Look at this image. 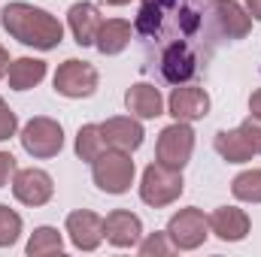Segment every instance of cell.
I'll return each mask as SVG.
<instances>
[{
  "label": "cell",
  "instance_id": "15",
  "mask_svg": "<svg viewBox=\"0 0 261 257\" xmlns=\"http://www.w3.org/2000/svg\"><path fill=\"white\" fill-rule=\"evenodd\" d=\"M206 221H210V230L222 242H240L249 233V215L237 206H219Z\"/></svg>",
  "mask_w": 261,
  "mask_h": 257
},
{
  "label": "cell",
  "instance_id": "25",
  "mask_svg": "<svg viewBox=\"0 0 261 257\" xmlns=\"http://www.w3.org/2000/svg\"><path fill=\"white\" fill-rule=\"evenodd\" d=\"M18 233H21V218L9 206H0V248L15 245Z\"/></svg>",
  "mask_w": 261,
  "mask_h": 257
},
{
  "label": "cell",
  "instance_id": "8",
  "mask_svg": "<svg viewBox=\"0 0 261 257\" xmlns=\"http://www.w3.org/2000/svg\"><path fill=\"white\" fill-rule=\"evenodd\" d=\"M161 76L170 85H182L197 73V55L186 40H170L167 49L161 52Z\"/></svg>",
  "mask_w": 261,
  "mask_h": 257
},
{
  "label": "cell",
  "instance_id": "9",
  "mask_svg": "<svg viewBox=\"0 0 261 257\" xmlns=\"http://www.w3.org/2000/svg\"><path fill=\"white\" fill-rule=\"evenodd\" d=\"M12 194H15V200L24 203V206H43V203L52 200L55 185H52V176H49L46 170L28 167V170H15Z\"/></svg>",
  "mask_w": 261,
  "mask_h": 257
},
{
  "label": "cell",
  "instance_id": "28",
  "mask_svg": "<svg viewBox=\"0 0 261 257\" xmlns=\"http://www.w3.org/2000/svg\"><path fill=\"white\" fill-rule=\"evenodd\" d=\"M15 127H18V118H15V112L6 106V100L0 97V142L9 139V136L15 133Z\"/></svg>",
  "mask_w": 261,
  "mask_h": 257
},
{
  "label": "cell",
  "instance_id": "17",
  "mask_svg": "<svg viewBox=\"0 0 261 257\" xmlns=\"http://www.w3.org/2000/svg\"><path fill=\"white\" fill-rule=\"evenodd\" d=\"M176 3H179V0H146V3H143V9L137 12L134 30H137L140 37H146V40L158 37V34H161V27L167 24V18L173 15Z\"/></svg>",
  "mask_w": 261,
  "mask_h": 257
},
{
  "label": "cell",
  "instance_id": "12",
  "mask_svg": "<svg viewBox=\"0 0 261 257\" xmlns=\"http://www.w3.org/2000/svg\"><path fill=\"white\" fill-rule=\"evenodd\" d=\"M213 21H216V30L228 40H243L252 30V18L246 15V9L237 0H216L213 3Z\"/></svg>",
  "mask_w": 261,
  "mask_h": 257
},
{
  "label": "cell",
  "instance_id": "4",
  "mask_svg": "<svg viewBox=\"0 0 261 257\" xmlns=\"http://www.w3.org/2000/svg\"><path fill=\"white\" fill-rule=\"evenodd\" d=\"M18 139H21V148L31 157H55L64 148V130H61V124L55 118H46V115L31 118Z\"/></svg>",
  "mask_w": 261,
  "mask_h": 257
},
{
  "label": "cell",
  "instance_id": "14",
  "mask_svg": "<svg viewBox=\"0 0 261 257\" xmlns=\"http://www.w3.org/2000/svg\"><path fill=\"white\" fill-rule=\"evenodd\" d=\"M103 236H107V242L116 245V248H130V245L140 242L143 224H140V218H137L134 212L116 209V212H110L107 221H103Z\"/></svg>",
  "mask_w": 261,
  "mask_h": 257
},
{
  "label": "cell",
  "instance_id": "22",
  "mask_svg": "<svg viewBox=\"0 0 261 257\" xmlns=\"http://www.w3.org/2000/svg\"><path fill=\"white\" fill-rule=\"evenodd\" d=\"M107 151V142H103V133H100V124H85V127H79L76 133V154H79V160H94L97 154H103Z\"/></svg>",
  "mask_w": 261,
  "mask_h": 257
},
{
  "label": "cell",
  "instance_id": "3",
  "mask_svg": "<svg viewBox=\"0 0 261 257\" xmlns=\"http://www.w3.org/2000/svg\"><path fill=\"white\" fill-rule=\"evenodd\" d=\"M182 188H186L182 170H173L164 164H149L143 173V182H140V197L146 206L161 209V206H170L173 200H179Z\"/></svg>",
  "mask_w": 261,
  "mask_h": 257
},
{
  "label": "cell",
  "instance_id": "29",
  "mask_svg": "<svg viewBox=\"0 0 261 257\" xmlns=\"http://www.w3.org/2000/svg\"><path fill=\"white\" fill-rule=\"evenodd\" d=\"M9 176H15V157L9 151H0V188L9 182Z\"/></svg>",
  "mask_w": 261,
  "mask_h": 257
},
{
  "label": "cell",
  "instance_id": "6",
  "mask_svg": "<svg viewBox=\"0 0 261 257\" xmlns=\"http://www.w3.org/2000/svg\"><path fill=\"white\" fill-rule=\"evenodd\" d=\"M206 233H210V221L195 206L179 209L167 224V239L173 242V248H182V251H192L197 245H203Z\"/></svg>",
  "mask_w": 261,
  "mask_h": 257
},
{
  "label": "cell",
  "instance_id": "11",
  "mask_svg": "<svg viewBox=\"0 0 261 257\" xmlns=\"http://www.w3.org/2000/svg\"><path fill=\"white\" fill-rule=\"evenodd\" d=\"M167 106L176 121H197V118H206V112H210V94L195 85H182V88L176 85Z\"/></svg>",
  "mask_w": 261,
  "mask_h": 257
},
{
  "label": "cell",
  "instance_id": "26",
  "mask_svg": "<svg viewBox=\"0 0 261 257\" xmlns=\"http://www.w3.org/2000/svg\"><path fill=\"white\" fill-rule=\"evenodd\" d=\"M173 242H167V233H152L140 242V254L143 257H155V254H170Z\"/></svg>",
  "mask_w": 261,
  "mask_h": 257
},
{
  "label": "cell",
  "instance_id": "32",
  "mask_svg": "<svg viewBox=\"0 0 261 257\" xmlns=\"http://www.w3.org/2000/svg\"><path fill=\"white\" fill-rule=\"evenodd\" d=\"M246 9H249L252 18H258L261 21V0H246Z\"/></svg>",
  "mask_w": 261,
  "mask_h": 257
},
{
  "label": "cell",
  "instance_id": "10",
  "mask_svg": "<svg viewBox=\"0 0 261 257\" xmlns=\"http://www.w3.org/2000/svg\"><path fill=\"white\" fill-rule=\"evenodd\" d=\"M67 233H70V242L82 251H94L103 239V218L88 212V209H76L67 215Z\"/></svg>",
  "mask_w": 261,
  "mask_h": 257
},
{
  "label": "cell",
  "instance_id": "31",
  "mask_svg": "<svg viewBox=\"0 0 261 257\" xmlns=\"http://www.w3.org/2000/svg\"><path fill=\"white\" fill-rule=\"evenodd\" d=\"M9 64H12V61H9V52H6V49L0 46V79L6 76V70H9Z\"/></svg>",
  "mask_w": 261,
  "mask_h": 257
},
{
  "label": "cell",
  "instance_id": "7",
  "mask_svg": "<svg viewBox=\"0 0 261 257\" xmlns=\"http://www.w3.org/2000/svg\"><path fill=\"white\" fill-rule=\"evenodd\" d=\"M55 91L61 97H91L97 91V70L88 64V61H76L70 58L58 67L55 73Z\"/></svg>",
  "mask_w": 261,
  "mask_h": 257
},
{
  "label": "cell",
  "instance_id": "16",
  "mask_svg": "<svg viewBox=\"0 0 261 257\" xmlns=\"http://www.w3.org/2000/svg\"><path fill=\"white\" fill-rule=\"evenodd\" d=\"M67 21H70L73 40H76L79 46H94L97 30H100V24H103L94 3H73L70 12H67Z\"/></svg>",
  "mask_w": 261,
  "mask_h": 257
},
{
  "label": "cell",
  "instance_id": "13",
  "mask_svg": "<svg viewBox=\"0 0 261 257\" xmlns=\"http://www.w3.org/2000/svg\"><path fill=\"white\" fill-rule=\"evenodd\" d=\"M100 133H103V142L107 148H119V151H137L143 145V127L137 118L130 115H119V118H107L100 124Z\"/></svg>",
  "mask_w": 261,
  "mask_h": 257
},
{
  "label": "cell",
  "instance_id": "20",
  "mask_svg": "<svg viewBox=\"0 0 261 257\" xmlns=\"http://www.w3.org/2000/svg\"><path fill=\"white\" fill-rule=\"evenodd\" d=\"M6 76H9V88H15V91H28V88H34V85L43 82V76H46V61H37V58H18V61L9 64Z\"/></svg>",
  "mask_w": 261,
  "mask_h": 257
},
{
  "label": "cell",
  "instance_id": "34",
  "mask_svg": "<svg viewBox=\"0 0 261 257\" xmlns=\"http://www.w3.org/2000/svg\"><path fill=\"white\" fill-rule=\"evenodd\" d=\"M143 3H146V0H143Z\"/></svg>",
  "mask_w": 261,
  "mask_h": 257
},
{
  "label": "cell",
  "instance_id": "1",
  "mask_svg": "<svg viewBox=\"0 0 261 257\" xmlns=\"http://www.w3.org/2000/svg\"><path fill=\"white\" fill-rule=\"evenodd\" d=\"M3 30L18 40L21 46H34L40 52H49V49H58L61 40H64V27L55 15H49L46 9L40 6H31V3H9L3 9Z\"/></svg>",
  "mask_w": 261,
  "mask_h": 257
},
{
  "label": "cell",
  "instance_id": "24",
  "mask_svg": "<svg viewBox=\"0 0 261 257\" xmlns=\"http://www.w3.org/2000/svg\"><path fill=\"white\" fill-rule=\"evenodd\" d=\"M231 194L243 203H261V170H246L231 182Z\"/></svg>",
  "mask_w": 261,
  "mask_h": 257
},
{
  "label": "cell",
  "instance_id": "27",
  "mask_svg": "<svg viewBox=\"0 0 261 257\" xmlns=\"http://www.w3.org/2000/svg\"><path fill=\"white\" fill-rule=\"evenodd\" d=\"M240 133H243V139L249 142V148L261 154V118H246L243 124H240Z\"/></svg>",
  "mask_w": 261,
  "mask_h": 257
},
{
  "label": "cell",
  "instance_id": "5",
  "mask_svg": "<svg viewBox=\"0 0 261 257\" xmlns=\"http://www.w3.org/2000/svg\"><path fill=\"white\" fill-rule=\"evenodd\" d=\"M192 151H195V130L189 127V121H173L170 127L161 130L158 148H155L158 164L173 167V170H182L192 160Z\"/></svg>",
  "mask_w": 261,
  "mask_h": 257
},
{
  "label": "cell",
  "instance_id": "18",
  "mask_svg": "<svg viewBox=\"0 0 261 257\" xmlns=\"http://www.w3.org/2000/svg\"><path fill=\"white\" fill-rule=\"evenodd\" d=\"M125 106H128L130 115L137 118H158L164 112V100H161V91L149 82H137L130 85L128 94H125Z\"/></svg>",
  "mask_w": 261,
  "mask_h": 257
},
{
  "label": "cell",
  "instance_id": "19",
  "mask_svg": "<svg viewBox=\"0 0 261 257\" xmlns=\"http://www.w3.org/2000/svg\"><path fill=\"white\" fill-rule=\"evenodd\" d=\"M128 43H130V21H125V18H107L97 30V40H94L100 55H119V52L128 49Z\"/></svg>",
  "mask_w": 261,
  "mask_h": 257
},
{
  "label": "cell",
  "instance_id": "30",
  "mask_svg": "<svg viewBox=\"0 0 261 257\" xmlns=\"http://www.w3.org/2000/svg\"><path fill=\"white\" fill-rule=\"evenodd\" d=\"M249 112H252V118H261V88L249 97Z\"/></svg>",
  "mask_w": 261,
  "mask_h": 257
},
{
  "label": "cell",
  "instance_id": "33",
  "mask_svg": "<svg viewBox=\"0 0 261 257\" xmlns=\"http://www.w3.org/2000/svg\"><path fill=\"white\" fill-rule=\"evenodd\" d=\"M110 6H125V3H130V0H107Z\"/></svg>",
  "mask_w": 261,
  "mask_h": 257
},
{
  "label": "cell",
  "instance_id": "23",
  "mask_svg": "<svg viewBox=\"0 0 261 257\" xmlns=\"http://www.w3.org/2000/svg\"><path fill=\"white\" fill-rule=\"evenodd\" d=\"M64 239L55 227H37L34 236L28 239V254L31 257H43V254H61Z\"/></svg>",
  "mask_w": 261,
  "mask_h": 257
},
{
  "label": "cell",
  "instance_id": "2",
  "mask_svg": "<svg viewBox=\"0 0 261 257\" xmlns=\"http://www.w3.org/2000/svg\"><path fill=\"white\" fill-rule=\"evenodd\" d=\"M91 179L103 194H125L134 182V160L128 151L107 148L91 160Z\"/></svg>",
  "mask_w": 261,
  "mask_h": 257
},
{
  "label": "cell",
  "instance_id": "21",
  "mask_svg": "<svg viewBox=\"0 0 261 257\" xmlns=\"http://www.w3.org/2000/svg\"><path fill=\"white\" fill-rule=\"evenodd\" d=\"M216 151L228 160V164H246V160H252V148H249V142L243 139V133L240 127L237 130H219L216 133Z\"/></svg>",
  "mask_w": 261,
  "mask_h": 257
}]
</instances>
